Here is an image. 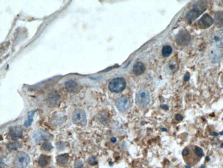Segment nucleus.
Masks as SVG:
<instances>
[{
	"label": "nucleus",
	"mask_w": 223,
	"mask_h": 168,
	"mask_svg": "<svg viewBox=\"0 0 223 168\" xmlns=\"http://www.w3.org/2000/svg\"><path fill=\"white\" fill-rule=\"evenodd\" d=\"M207 5L205 2H199L194 5V7L192 9H191L189 12L187 13L186 15V20L189 22L194 21L196 19H197L202 13L206 10Z\"/></svg>",
	"instance_id": "nucleus-1"
},
{
	"label": "nucleus",
	"mask_w": 223,
	"mask_h": 168,
	"mask_svg": "<svg viewBox=\"0 0 223 168\" xmlns=\"http://www.w3.org/2000/svg\"><path fill=\"white\" fill-rule=\"evenodd\" d=\"M126 86V82L124 79L117 77L110 81L109 84V89L112 93H118L124 90Z\"/></svg>",
	"instance_id": "nucleus-2"
},
{
	"label": "nucleus",
	"mask_w": 223,
	"mask_h": 168,
	"mask_svg": "<svg viewBox=\"0 0 223 168\" xmlns=\"http://www.w3.org/2000/svg\"><path fill=\"white\" fill-rule=\"evenodd\" d=\"M150 101V97L148 92L146 90H144V89H141V90L138 91L136 95V103L139 107H146L149 104Z\"/></svg>",
	"instance_id": "nucleus-3"
},
{
	"label": "nucleus",
	"mask_w": 223,
	"mask_h": 168,
	"mask_svg": "<svg viewBox=\"0 0 223 168\" xmlns=\"http://www.w3.org/2000/svg\"><path fill=\"white\" fill-rule=\"evenodd\" d=\"M72 121L74 123L78 126H85L87 124V116L85 111L82 109L75 110L72 115Z\"/></svg>",
	"instance_id": "nucleus-4"
},
{
	"label": "nucleus",
	"mask_w": 223,
	"mask_h": 168,
	"mask_svg": "<svg viewBox=\"0 0 223 168\" xmlns=\"http://www.w3.org/2000/svg\"><path fill=\"white\" fill-rule=\"evenodd\" d=\"M30 159L29 156L25 152H19L16 156L14 165L16 168H26L28 166Z\"/></svg>",
	"instance_id": "nucleus-5"
},
{
	"label": "nucleus",
	"mask_w": 223,
	"mask_h": 168,
	"mask_svg": "<svg viewBox=\"0 0 223 168\" xmlns=\"http://www.w3.org/2000/svg\"><path fill=\"white\" fill-rule=\"evenodd\" d=\"M176 42L179 46H187L190 44L191 41V36L190 34L185 30H183V31H179L178 34L176 35L175 37Z\"/></svg>",
	"instance_id": "nucleus-6"
},
{
	"label": "nucleus",
	"mask_w": 223,
	"mask_h": 168,
	"mask_svg": "<svg viewBox=\"0 0 223 168\" xmlns=\"http://www.w3.org/2000/svg\"><path fill=\"white\" fill-rule=\"evenodd\" d=\"M211 44L217 48L223 47V30H218L211 35Z\"/></svg>",
	"instance_id": "nucleus-7"
},
{
	"label": "nucleus",
	"mask_w": 223,
	"mask_h": 168,
	"mask_svg": "<svg viewBox=\"0 0 223 168\" xmlns=\"http://www.w3.org/2000/svg\"><path fill=\"white\" fill-rule=\"evenodd\" d=\"M214 23V20L208 14H204L202 17L198 21V25L200 28L207 29L210 27Z\"/></svg>",
	"instance_id": "nucleus-8"
},
{
	"label": "nucleus",
	"mask_w": 223,
	"mask_h": 168,
	"mask_svg": "<svg viewBox=\"0 0 223 168\" xmlns=\"http://www.w3.org/2000/svg\"><path fill=\"white\" fill-rule=\"evenodd\" d=\"M115 105H116L117 109L121 112H125L129 108L130 101L126 97H120V98L116 99Z\"/></svg>",
	"instance_id": "nucleus-9"
},
{
	"label": "nucleus",
	"mask_w": 223,
	"mask_h": 168,
	"mask_svg": "<svg viewBox=\"0 0 223 168\" xmlns=\"http://www.w3.org/2000/svg\"><path fill=\"white\" fill-rule=\"evenodd\" d=\"M10 137L13 139H17L23 136V131L19 127H12L9 130Z\"/></svg>",
	"instance_id": "nucleus-10"
},
{
	"label": "nucleus",
	"mask_w": 223,
	"mask_h": 168,
	"mask_svg": "<svg viewBox=\"0 0 223 168\" xmlns=\"http://www.w3.org/2000/svg\"><path fill=\"white\" fill-rule=\"evenodd\" d=\"M65 88L69 93H75L78 90V83L74 80H69L66 81Z\"/></svg>",
	"instance_id": "nucleus-11"
},
{
	"label": "nucleus",
	"mask_w": 223,
	"mask_h": 168,
	"mask_svg": "<svg viewBox=\"0 0 223 168\" xmlns=\"http://www.w3.org/2000/svg\"><path fill=\"white\" fill-rule=\"evenodd\" d=\"M34 138L36 140V141L40 142L41 141H45L49 139L50 135L44 131H38L34 134Z\"/></svg>",
	"instance_id": "nucleus-12"
},
{
	"label": "nucleus",
	"mask_w": 223,
	"mask_h": 168,
	"mask_svg": "<svg viewBox=\"0 0 223 168\" xmlns=\"http://www.w3.org/2000/svg\"><path fill=\"white\" fill-rule=\"evenodd\" d=\"M133 73L136 75H140L145 71V66L141 62H137L133 68Z\"/></svg>",
	"instance_id": "nucleus-13"
},
{
	"label": "nucleus",
	"mask_w": 223,
	"mask_h": 168,
	"mask_svg": "<svg viewBox=\"0 0 223 168\" xmlns=\"http://www.w3.org/2000/svg\"><path fill=\"white\" fill-rule=\"evenodd\" d=\"M215 24L217 27L221 28L223 27V12L222 11H218L215 14L214 19Z\"/></svg>",
	"instance_id": "nucleus-14"
},
{
	"label": "nucleus",
	"mask_w": 223,
	"mask_h": 168,
	"mask_svg": "<svg viewBox=\"0 0 223 168\" xmlns=\"http://www.w3.org/2000/svg\"><path fill=\"white\" fill-rule=\"evenodd\" d=\"M220 57H221V53L218 50L214 49L213 50H211L210 53V58L213 63H216V62L218 61L220 59Z\"/></svg>",
	"instance_id": "nucleus-15"
},
{
	"label": "nucleus",
	"mask_w": 223,
	"mask_h": 168,
	"mask_svg": "<svg viewBox=\"0 0 223 168\" xmlns=\"http://www.w3.org/2000/svg\"><path fill=\"white\" fill-rule=\"evenodd\" d=\"M69 159V156L68 154H61V155H59L56 158V161H57L58 164L61 165H65L68 161Z\"/></svg>",
	"instance_id": "nucleus-16"
},
{
	"label": "nucleus",
	"mask_w": 223,
	"mask_h": 168,
	"mask_svg": "<svg viewBox=\"0 0 223 168\" xmlns=\"http://www.w3.org/2000/svg\"><path fill=\"white\" fill-rule=\"evenodd\" d=\"M172 53V48L169 45L164 46L162 48V55L164 57H168L171 55Z\"/></svg>",
	"instance_id": "nucleus-17"
},
{
	"label": "nucleus",
	"mask_w": 223,
	"mask_h": 168,
	"mask_svg": "<svg viewBox=\"0 0 223 168\" xmlns=\"http://www.w3.org/2000/svg\"><path fill=\"white\" fill-rule=\"evenodd\" d=\"M59 101V96L56 93H52L50 94L49 96V101L50 104L53 105H55L58 103Z\"/></svg>",
	"instance_id": "nucleus-18"
},
{
	"label": "nucleus",
	"mask_w": 223,
	"mask_h": 168,
	"mask_svg": "<svg viewBox=\"0 0 223 168\" xmlns=\"http://www.w3.org/2000/svg\"><path fill=\"white\" fill-rule=\"evenodd\" d=\"M48 157L49 156H47L45 155H41L39 157L38 162H39V164L40 166H41V167L46 166L48 163V159H49Z\"/></svg>",
	"instance_id": "nucleus-19"
},
{
	"label": "nucleus",
	"mask_w": 223,
	"mask_h": 168,
	"mask_svg": "<svg viewBox=\"0 0 223 168\" xmlns=\"http://www.w3.org/2000/svg\"><path fill=\"white\" fill-rule=\"evenodd\" d=\"M34 115V111H32V112H30L28 113V119H27V120L25 121V123H24V126H25L26 127H28V126H30L32 122H33V120Z\"/></svg>",
	"instance_id": "nucleus-20"
},
{
	"label": "nucleus",
	"mask_w": 223,
	"mask_h": 168,
	"mask_svg": "<svg viewBox=\"0 0 223 168\" xmlns=\"http://www.w3.org/2000/svg\"><path fill=\"white\" fill-rule=\"evenodd\" d=\"M194 153L195 154V156L198 157L199 159L203 156V150L200 148L198 147V146H195V147L194 148Z\"/></svg>",
	"instance_id": "nucleus-21"
},
{
	"label": "nucleus",
	"mask_w": 223,
	"mask_h": 168,
	"mask_svg": "<svg viewBox=\"0 0 223 168\" xmlns=\"http://www.w3.org/2000/svg\"><path fill=\"white\" fill-rule=\"evenodd\" d=\"M19 144L17 142H14V143H10L9 144H8V148L10 150H17V149L19 148Z\"/></svg>",
	"instance_id": "nucleus-22"
},
{
	"label": "nucleus",
	"mask_w": 223,
	"mask_h": 168,
	"mask_svg": "<svg viewBox=\"0 0 223 168\" xmlns=\"http://www.w3.org/2000/svg\"><path fill=\"white\" fill-rule=\"evenodd\" d=\"M41 148L45 151H50L52 149V145L49 142H45L42 145Z\"/></svg>",
	"instance_id": "nucleus-23"
},
{
	"label": "nucleus",
	"mask_w": 223,
	"mask_h": 168,
	"mask_svg": "<svg viewBox=\"0 0 223 168\" xmlns=\"http://www.w3.org/2000/svg\"><path fill=\"white\" fill-rule=\"evenodd\" d=\"M87 162H88V163L90 165H96V164L98 163L97 160H96V157H94V156L89 157V158L88 159Z\"/></svg>",
	"instance_id": "nucleus-24"
},
{
	"label": "nucleus",
	"mask_w": 223,
	"mask_h": 168,
	"mask_svg": "<svg viewBox=\"0 0 223 168\" xmlns=\"http://www.w3.org/2000/svg\"><path fill=\"white\" fill-rule=\"evenodd\" d=\"M182 154H183V156L184 157H187L188 155H189V154H190V150H189V148H185L184 149V150H183V151Z\"/></svg>",
	"instance_id": "nucleus-25"
},
{
	"label": "nucleus",
	"mask_w": 223,
	"mask_h": 168,
	"mask_svg": "<svg viewBox=\"0 0 223 168\" xmlns=\"http://www.w3.org/2000/svg\"><path fill=\"white\" fill-rule=\"evenodd\" d=\"M75 168H82L83 167V163L82 161H78L76 163H75L74 165Z\"/></svg>",
	"instance_id": "nucleus-26"
},
{
	"label": "nucleus",
	"mask_w": 223,
	"mask_h": 168,
	"mask_svg": "<svg viewBox=\"0 0 223 168\" xmlns=\"http://www.w3.org/2000/svg\"><path fill=\"white\" fill-rule=\"evenodd\" d=\"M190 75L189 74V72H187L186 74H185V77H184V80L185 81H187L190 80Z\"/></svg>",
	"instance_id": "nucleus-27"
},
{
	"label": "nucleus",
	"mask_w": 223,
	"mask_h": 168,
	"mask_svg": "<svg viewBox=\"0 0 223 168\" xmlns=\"http://www.w3.org/2000/svg\"><path fill=\"white\" fill-rule=\"evenodd\" d=\"M175 119L177 121H181L183 119V116L180 115V114H178V115H176L175 116Z\"/></svg>",
	"instance_id": "nucleus-28"
},
{
	"label": "nucleus",
	"mask_w": 223,
	"mask_h": 168,
	"mask_svg": "<svg viewBox=\"0 0 223 168\" xmlns=\"http://www.w3.org/2000/svg\"><path fill=\"white\" fill-rule=\"evenodd\" d=\"M211 134L213 135V136H217V135H218V134L216 133V132H211Z\"/></svg>",
	"instance_id": "nucleus-29"
},
{
	"label": "nucleus",
	"mask_w": 223,
	"mask_h": 168,
	"mask_svg": "<svg viewBox=\"0 0 223 168\" xmlns=\"http://www.w3.org/2000/svg\"><path fill=\"white\" fill-rule=\"evenodd\" d=\"M111 141H112V142H115L116 141V139H115V138H112Z\"/></svg>",
	"instance_id": "nucleus-30"
},
{
	"label": "nucleus",
	"mask_w": 223,
	"mask_h": 168,
	"mask_svg": "<svg viewBox=\"0 0 223 168\" xmlns=\"http://www.w3.org/2000/svg\"><path fill=\"white\" fill-rule=\"evenodd\" d=\"M206 160H207V161H209V158H207V159H206Z\"/></svg>",
	"instance_id": "nucleus-31"
},
{
	"label": "nucleus",
	"mask_w": 223,
	"mask_h": 168,
	"mask_svg": "<svg viewBox=\"0 0 223 168\" xmlns=\"http://www.w3.org/2000/svg\"><path fill=\"white\" fill-rule=\"evenodd\" d=\"M221 148H223V143H222V145H221Z\"/></svg>",
	"instance_id": "nucleus-32"
},
{
	"label": "nucleus",
	"mask_w": 223,
	"mask_h": 168,
	"mask_svg": "<svg viewBox=\"0 0 223 168\" xmlns=\"http://www.w3.org/2000/svg\"><path fill=\"white\" fill-rule=\"evenodd\" d=\"M220 134H223V132H220Z\"/></svg>",
	"instance_id": "nucleus-33"
}]
</instances>
